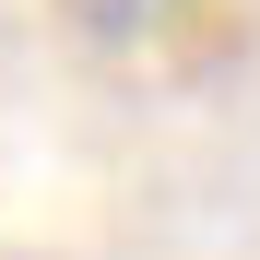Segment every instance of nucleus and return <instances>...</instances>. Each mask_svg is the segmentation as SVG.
<instances>
[{
    "instance_id": "1",
    "label": "nucleus",
    "mask_w": 260,
    "mask_h": 260,
    "mask_svg": "<svg viewBox=\"0 0 260 260\" xmlns=\"http://www.w3.org/2000/svg\"><path fill=\"white\" fill-rule=\"evenodd\" d=\"M166 12H178V0H71V24L95 36V48H142Z\"/></svg>"
}]
</instances>
